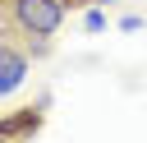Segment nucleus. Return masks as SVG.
Segmentation results:
<instances>
[{"mask_svg":"<svg viewBox=\"0 0 147 143\" xmlns=\"http://www.w3.org/2000/svg\"><path fill=\"white\" fill-rule=\"evenodd\" d=\"M0 5H5V0H0Z\"/></svg>","mask_w":147,"mask_h":143,"instance_id":"obj_8","label":"nucleus"},{"mask_svg":"<svg viewBox=\"0 0 147 143\" xmlns=\"http://www.w3.org/2000/svg\"><path fill=\"white\" fill-rule=\"evenodd\" d=\"M64 5H83V0H64Z\"/></svg>","mask_w":147,"mask_h":143,"instance_id":"obj_5","label":"nucleus"},{"mask_svg":"<svg viewBox=\"0 0 147 143\" xmlns=\"http://www.w3.org/2000/svg\"><path fill=\"white\" fill-rule=\"evenodd\" d=\"M5 46H9V42H0V51H5Z\"/></svg>","mask_w":147,"mask_h":143,"instance_id":"obj_6","label":"nucleus"},{"mask_svg":"<svg viewBox=\"0 0 147 143\" xmlns=\"http://www.w3.org/2000/svg\"><path fill=\"white\" fill-rule=\"evenodd\" d=\"M23 78H28V55H23L18 46H5V51H0V97L18 92Z\"/></svg>","mask_w":147,"mask_h":143,"instance_id":"obj_3","label":"nucleus"},{"mask_svg":"<svg viewBox=\"0 0 147 143\" xmlns=\"http://www.w3.org/2000/svg\"><path fill=\"white\" fill-rule=\"evenodd\" d=\"M83 5H110V0H83Z\"/></svg>","mask_w":147,"mask_h":143,"instance_id":"obj_4","label":"nucleus"},{"mask_svg":"<svg viewBox=\"0 0 147 143\" xmlns=\"http://www.w3.org/2000/svg\"><path fill=\"white\" fill-rule=\"evenodd\" d=\"M0 143H9V138H0Z\"/></svg>","mask_w":147,"mask_h":143,"instance_id":"obj_7","label":"nucleus"},{"mask_svg":"<svg viewBox=\"0 0 147 143\" xmlns=\"http://www.w3.org/2000/svg\"><path fill=\"white\" fill-rule=\"evenodd\" d=\"M9 28L37 46H51V37L64 28V0H5Z\"/></svg>","mask_w":147,"mask_h":143,"instance_id":"obj_1","label":"nucleus"},{"mask_svg":"<svg viewBox=\"0 0 147 143\" xmlns=\"http://www.w3.org/2000/svg\"><path fill=\"white\" fill-rule=\"evenodd\" d=\"M41 120H46L41 106H18V111L0 115V138H9V143H28V138L41 129Z\"/></svg>","mask_w":147,"mask_h":143,"instance_id":"obj_2","label":"nucleus"}]
</instances>
